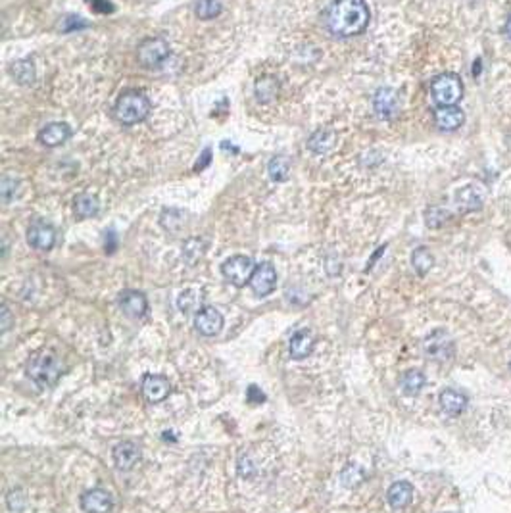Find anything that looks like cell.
Here are the masks:
<instances>
[{
	"mask_svg": "<svg viewBox=\"0 0 511 513\" xmlns=\"http://www.w3.org/2000/svg\"><path fill=\"white\" fill-rule=\"evenodd\" d=\"M221 2L219 0H198L196 6H194V12L200 19H214L221 14Z\"/></svg>",
	"mask_w": 511,
	"mask_h": 513,
	"instance_id": "30",
	"label": "cell"
},
{
	"mask_svg": "<svg viewBox=\"0 0 511 513\" xmlns=\"http://www.w3.org/2000/svg\"><path fill=\"white\" fill-rule=\"evenodd\" d=\"M139 459H141V450L135 442H120L113 448V461H116V467L121 471H131Z\"/></svg>",
	"mask_w": 511,
	"mask_h": 513,
	"instance_id": "16",
	"label": "cell"
},
{
	"mask_svg": "<svg viewBox=\"0 0 511 513\" xmlns=\"http://www.w3.org/2000/svg\"><path fill=\"white\" fill-rule=\"evenodd\" d=\"M363 477H365V473L358 465H346V469L340 473V479L346 487H356L358 482L363 481Z\"/></svg>",
	"mask_w": 511,
	"mask_h": 513,
	"instance_id": "32",
	"label": "cell"
},
{
	"mask_svg": "<svg viewBox=\"0 0 511 513\" xmlns=\"http://www.w3.org/2000/svg\"><path fill=\"white\" fill-rule=\"evenodd\" d=\"M246 400L250 402V404H262V402L265 400V396H264V393H262V390L258 388V386L252 385L250 388H248Z\"/></svg>",
	"mask_w": 511,
	"mask_h": 513,
	"instance_id": "38",
	"label": "cell"
},
{
	"mask_svg": "<svg viewBox=\"0 0 511 513\" xmlns=\"http://www.w3.org/2000/svg\"><path fill=\"white\" fill-rule=\"evenodd\" d=\"M113 507L112 494L104 489L87 490L81 496V510L85 513H110Z\"/></svg>",
	"mask_w": 511,
	"mask_h": 513,
	"instance_id": "10",
	"label": "cell"
},
{
	"mask_svg": "<svg viewBox=\"0 0 511 513\" xmlns=\"http://www.w3.org/2000/svg\"><path fill=\"white\" fill-rule=\"evenodd\" d=\"M446 212L444 210H440V208H431L429 212H427V225L429 227H440L442 225V221L446 219Z\"/></svg>",
	"mask_w": 511,
	"mask_h": 513,
	"instance_id": "37",
	"label": "cell"
},
{
	"mask_svg": "<svg viewBox=\"0 0 511 513\" xmlns=\"http://www.w3.org/2000/svg\"><path fill=\"white\" fill-rule=\"evenodd\" d=\"M455 202L462 212H475L482 206V191H480L477 184H469V187H464L457 196H455Z\"/></svg>",
	"mask_w": 511,
	"mask_h": 513,
	"instance_id": "22",
	"label": "cell"
},
{
	"mask_svg": "<svg viewBox=\"0 0 511 513\" xmlns=\"http://www.w3.org/2000/svg\"><path fill=\"white\" fill-rule=\"evenodd\" d=\"M143 394L144 398L152 404H158V402H164L171 393V383H169L168 377L164 375H144L143 379Z\"/></svg>",
	"mask_w": 511,
	"mask_h": 513,
	"instance_id": "12",
	"label": "cell"
},
{
	"mask_svg": "<svg viewBox=\"0 0 511 513\" xmlns=\"http://www.w3.org/2000/svg\"><path fill=\"white\" fill-rule=\"evenodd\" d=\"M440 408L442 411L450 417H455L459 416V413H464L465 408H467V396L464 393H459V390H454V388H446V390H442L440 393Z\"/></svg>",
	"mask_w": 511,
	"mask_h": 513,
	"instance_id": "19",
	"label": "cell"
},
{
	"mask_svg": "<svg viewBox=\"0 0 511 513\" xmlns=\"http://www.w3.org/2000/svg\"><path fill=\"white\" fill-rule=\"evenodd\" d=\"M313 345H315V340H313L312 333H308V331H298V333H294L292 338H290L288 350H290V356H292L294 360H304V358H308V356L312 354Z\"/></svg>",
	"mask_w": 511,
	"mask_h": 513,
	"instance_id": "21",
	"label": "cell"
},
{
	"mask_svg": "<svg viewBox=\"0 0 511 513\" xmlns=\"http://www.w3.org/2000/svg\"><path fill=\"white\" fill-rule=\"evenodd\" d=\"M10 73L12 77L19 83V85H31L35 81V65L29 60H17L10 65Z\"/></svg>",
	"mask_w": 511,
	"mask_h": 513,
	"instance_id": "27",
	"label": "cell"
},
{
	"mask_svg": "<svg viewBox=\"0 0 511 513\" xmlns=\"http://www.w3.org/2000/svg\"><path fill=\"white\" fill-rule=\"evenodd\" d=\"M210 160H212V148H206L204 152H202V158H200L198 161H196V166H194V169H198V171H202V169L206 168L210 164Z\"/></svg>",
	"mask_w": 511,
	"mask_h": 513,
	"instance_id": "40",
	"label": "cell"
},
{
	"mask_svg": "<svg viewBox=\"0 0 511 513\" xmlns=\"http://www.w3.org/2000/svg\"><path fill=\"white\" fill-rule=\"evenodd\" d=\"M290 169H292V161L290 158L287 156H273L269 164H267V175L272 181L275 183H281V181H285L290 173Z\"/></svg>",
	"mask_w": 511,
	"mask_h": 513,
	"instance_id": "25",
	"label": "cell"
},
{
	"mask_svg": "<svg viewBox=\"0 0 511 513\" xmlns=\"http://www.w3.org/2000/svg\"><path fill=\"white\" fill-rule=\"evenodd\" d=\"M425 386V375L421 371H417V369H411V371H407L402 375L400 379V388H402V393L407 394V396H417V394L423 390Z\"/></svg>",
	"mask_w": 511,
	"mask_h": 513,
	"instance_id": "24",
	"label": "cell"
},
{
	"mask_svg": "<svg viewBox=\"0 0 511 513\" xmlns=\"http://www.w3.org/2000/svg\"><path fill=\"white\" fill-rule=\"evenodd\" d=\"M452 513H454V512H452Z\"/></svg>",
	"mask_w": 511,
	"mask_h": 513,
	"instance_id": "45",
	"label": "cell"
},
{
	"mask_svg": "<svg viewBox=\"0 0 511 513\" xmlns=\"http://www.w3.org/2000/svg\"><path fill=\"white\" fill-rule=\"evenodd\" d=\"M432 264H434V258L429 252V248L421 246V248L414 250V254H411V265H414V269L419 275H427V273L431 271Z\"/></svg>",
	"mask_w": 511,
	"mask_h": 513,
	"instance_id": "29",
	"label": "cell"
},
{
	"mask_svg": "<svg viewBox=\"0 0 511 513\" xmlns=\"http://www.w3.org/2000/svg\"><path fill=\"white\" fill-rule=\"evenodd\" d=\"M464 121V110H459L457 106H439L434 110V123L440 131H455L462 127Z\"/></svg>",
	"mask_w": 511,
	"mask_h": 513,
	"instance_id": "15",
	"label": "cell"
},
{
	"mask_svg": "<svg viewBox=\"0 0 511 513\" xmlns=\"http://www.w3.org/2000/svg\"><path fill=\"white\" fill-rule=\"evenodd\" d=\"M431 95L437 106H455L464 97V83L455 73H442L432 81Z\"/></svg>",
	"mask_w": 511,
	"mask_h": 513,
	"instance_id": "4",
	"label": "cell"
},
{
	"mask_svg": "<svg viewBox=\"0 0 511 513\" xmlns=\"http://www.w3.org/2000/svg\"><path fill=\"white\" fill-rule=\"evenodd\" d=\"M480 70H482V64H480V60H475V68H473V75L477 77V75H479Z\"/></svg>",
	"mask_w": 511,
	"mask_h": 513,
	"instance_id": "44",
	"label": "cell"
},
{
	"mask_svg": "<svg viewBox=\"0 0 511 513\" xmlns=\"http://www.w3.org/2000/svg\"><path fill=\"white\" fill-rule=\"evenodd\" d=\"M73 210H75V216L81 217V219H88V217H95L98 212H100V202L96 196L93 194H79L75 198V204H73Z\"/></svg>",
	"mask_w": 511,
	"mask_h": 513,
	"instance_id": "23",
	"label": "cell"
},
{
	"mask_svg": "<svg viewBox=\"0 0 511 513\" xmlns=\"http://www.w3.org/2000/svg\"><path fill=\"white\" fill-rule=\"evenodd\" d=\"M221 148H223V150H233V152H239V146L231 145V143H227V141H223V143H221Z\"/></svg>",
	"mask_w": 511,
	"mask_h": 513,
	"instance_id": "42",
	"label": "cell"
},
{
	"mask_svg": "<svg viewBox=\"0 0 511 513\" xmlns=\"http://www.w3.org/2000/svg\"><path fill=\"white\" fill-rule=\"evenodd\" d=\"M338 136L333 129H317L312 136L308 139V148L312 150L315 156H325L336 146Z\"/></svg>",
	"mask_w": 511,
	"mask_h": 513,
	"instance_id": "18",
	"label": "cell"
},
{
	"mask_svg": "<svg viewBox=\"0 0 511 513\" xmlns=\"http://www.w3.org/2000/svg\"><path fill=\"white\" fill-rule=\"evenodd\" d=\"M27 375L40 386L48 388L62 377V361L52 350H39L27 361Z\"/></svg>",
	"mask_w": 511,
	"mask_h": 513,
	"instance_id": "3",
	"label": "cell"
},
{
	"mask_svg": "<svg viewBox=\"0 0 511 513\" xmlns=\"http://www.w3.org/2000/svg\"><path fill=\"white\" fill-rule=\"evenodd\" d=\"M27 242L35 250H50L56 244V229L45 221H35L27 229Z\"/></svg>",
	"mask_w": 511,
	"mask_h": 513,
	"instance_id": "9",
	"label": "cell"
},
{
	"mask_svg": "<svg viewBox=\"0 0 511 513\" xmlns=\"http://www.w3.org/2000/svg\"><path fill=\"white\" fill-rule=\"evenodd\" d=\"M254 269V262H252V258L248 256H231L229 260H225L223 265H221L223 277L231 285H235V287H244V285H248Z\"/></svg>",
	"mask_w": 511,
	"mask_h": 513,
	"instance_id": "6",
	"label": "cell"
},
{
	"mask_svg": "<svg viewBox=\"0 0 511 513\" xmlns=\"http://www.w3.org/2000/svg\"><path fill=\"white\" fill-rule=\"evenodd\" d=\"M72 136V129L68 123L62 121H54V123H48L47 127H42L39 131V143L48 148H54V146L64 145L65 141Z\"/></svg>",
	"mask_w": 511,
	"mask_h": 513,
	"instance_id": "14",
	"label": "cell"
},
{
	"mask_svg": "<svg viewBox=\"0 0 511 513\" xmlns=\"http://www.w3.org/2000/svg\"><path fill=\"white\" fill-rule=\"evenodd\" d=\"M425 352L434 360H448L452 356V340L444 331H437L425 340Z\"/></svg>",
	"mask_w": 511,
	"mask_h": 513,
	"instance_id": "17",
	"label": "cell"
},
{
	"mask_svg": "<svg viewBox=\"0 0 511 513\" xmlns=\"http://www.w3.org/2000/svg\"><path fill=\"white\" fill-rule=\"evenodd\" d=\"M202 252H204V246H202L200 239H191V241L184 244L183 254L187 260H191V254H194V260H196V258L202 256Z\"/></svg>",
	"mask_w": 511,
	"mask_h": 513,
	"instance_id": "36",
	"label": "cell"
},
{
	"mask_svg": "<svg viewBox=\"0 0 511 513\" xmlns=\"http://www.w3.org/2000/svg\"><path fill=\"white\" fill-rule=\"evenodd\" d=\"M503 31H505V35H508V37L511 39V16L508 17V22H505V25H503Z\"/></svg>",
	"mask_w": 511,
	"mask_h": 513,
	"instance_id": "43",
	"label": "cell"
},
{
	"mask_svg": "<svg viewBox=\"0 0 511 513\" xmlns=\"http://www.w3.org/2000/svg\"><path fill=\"white\" fill-rule=\"evenodd\" d=\"M91 6H93L96 12H104V14L113 12L112 4H110V2H104V0H93V2H91Z\"/></svg>",
	"mask_w": 511,
	"mask_h": 513,
	"instance_id": "39",
	"label": "cell"
},
{
	"mask_svg": "<svg viewBox=\"0 0 511 513\" xmlns=\"http://www.w3.org/2000/svg\"><path fill=\"white\" fill-rule=\"evenodd\" d=\"M386 500H388L392 510H404L414 500V487L406 481L394 482L386 492Z\"/></svg>",
	"mask_w": 511,
	"mask_h": 513,
	"instance_id": "20",
	"label": "cell"
},
{
	"mask_svg": "<svg viewBox=\"0 0 511 513\" xmlns=\"http://www.w3.org/2000/svg\"><path fill=\"white\" fill-rule=\"evenodd\" d=\"M248 285H250V289H252L256 297H269L275 290V287H277V271H275V267L272 264H267V262L256 265Z\"/></svg>",
	"mask_w": 511,
	"mask_h": 513,
	"instance_id": "7",
	"label": "cell"
},
{
	"mask_svg": "<svg viewBox=\"0 0 511 513\" xmlns=\"http://www.w3.org/2000/svg\"><path fill=\"white\" fill-rule=\"evenodd\" d=\"M162 227L166 229V231H171L175 232L179 231V227L181 223L184 221V214L181 210H164L162 212Z\"/></svg>",
	"mask_w": 511,
	"mask_h": 513,
	"instance_id": "31",
	"label": "cell"
},
{
	"mask_svg": "<svg viewBox=\"0 0 511 513\" xmlns=\"http://www.w3.org/2000/svg\"><path fill=\"white\" fill-rule=\"evenodd\" d=\"M0 191H2V200L10 202L14 198V194L17 191V181L12 177H4L2 184H0Z\"/></svg>",
	"mask_w": 511,
	"mask_h": 513,
	"instance_id": "35",
	"label": "cell"
},
{
	"mask_svg": "<svg viewBox=\"0 0 511 513\" xmlns=\"http://www.w3.org/2000/svg\"><path fill=\"white\" fill-rule=\"evenodd\" d=\"M118 302H120L121 312L125 313L127 317H131V319H141L148 312V300L139 290H123Z\"/></svg>",
	"mask_w": 511,
	"mask_h": 513,
	"instance_id": "11",
	"label": "cell"
},
{
	"mask_svg": "<svg viewBox=\"0 0 511 513\" xmlns=\"http://www.w3.org/2000/svg\"><path fill=\"white\" fill-rule=\"evenodd\" d=\"M88 27V22L81 19L77 16H65L62 22H60V29L64 33H72V31H79V29H85Z\"/></svg>",
	"mask_w": 511,
	"mask_h": 513,
	"instance_id": "33",
	"label": "cell"
},
{
	"mask_svg": "<svg viewBox=\"0 0 511 513\" xmlns=\"http://www.w3.org/2000/svg\"><path fill=\"white\" fill-rule=\"evenodd\" d=\"M371 12L365 0H333L325 12V25L338 39L356 37L368 29Z\"/></svg>",
	"mask_w": 511,
	"mask_h": 513,
	"instance_id": "1",
	"label": "cell"
},
{
	"mask_svg": "<svg viewBox=\"0 0 511 513\" xmlns=\"http://www.w3.org/2000/svg\"><path fill=\"white\" fill-rule=\"evenodd\" d=\"M277 93H279V81L272 75H265L256 81V98L260 102H272L277 97Z\"/></svg>",
	"mask_w": 511,
	"mask_h": 513,
	"instance_id": "26",
	"label": "cell"
},
{
	"mask_svg": "<svg viewBox=\"0 0 511 513\" xmlns=\"http://www.w3.org/2000/svg\"><path fill=\"white\" fill-rule=\"evenodd\" d=\"M10 329V312H8V308H6V304L2 306V331L6 333V331Z\"/></svg>",
	"mask_w": 511,
	"mask_h": 513,
	"instance_id": "41",
	"label": "cell"
},
{
	"mask_svg": "<svg viewBox=\"0 0 511 513\" xmlns=\"http://www.w3.org/2000/svg\"><path fill=\"white\" fill-rule=\"evenodd\" d=\"M194 327L204 337H216L217 333L223 329V315L212 306H202L198 312L194 313Z\"/></svg>",
	"mask_w": 511,
	"mask_h": 513,
	"instance_id": "8",
	"label": "cell"
},
{
	"mask_svg": "<svg viewBox=\"0 0 511 513\" xmlns=\"http://www.w3.org/2000/svg\"><path fill=\"white\" fill-rule=\"evenodd\" d=\"M398 95H396L394 88H379L375 97H373V108H375L377 116L383 118V120H392L398 113Z\"/></svg>",
	"mask_w": 511,
	"mask_h": 513,
	"instance_id": "13",
	"label": "cell"
},
{
	"mask_svg": "<svg viewBox=\"0 0 511 513\" xmlns=\"http://www.w3.org/2000/svg\"><path fill=\"white\" fill-rule=\"evenodd\" d=\"M150 100L141 90H125L121 93L116 106H113V118L123 125H136L148 118L150 113Z\"/></svg>",
	"mask_w": 511,
	"mask_h": 513,
	"instance_id": "2",
	"label": "cell"
},
{
	"mask_svg": "<svg viewBox=\"0 0 511 513\" xmlns=\"http://www.w3.org/2000/svg\"><path fill=\"white\" fill-rule=\"evenodd\" d=\"M139 62L148 70H158L169 58L168 40L162 37H148L139 45Z\"/></svg>",
	"mask_w": 511,
	"mask_h": 513,
	"instance_id": "5",
	"label": "cell"
},
{
	"mask_svg": "<svg viewBox=\"0 0 511 513\" xmlns=\"http://www.w3.org/2000/svg\"><path fill=\"white\" fill-rule=\"evenodd\" d=\"M202 290L198 289H187L181 292V297L177 298V306H179V310L184 313L189 312H198L200 308H202Z\"/></svg>",
	"mask_w": 511,
	"mask_h": 513,
	"instance_id": "28",
	"label": "cell"
},
{
	"mask_svg": "<svg viewBox=\"0 0 511 513\" xmlns=\"http://www.w3.org/2000/svg\"><path fill=\"white\" fill-rule=\"evenodd\" d=\"M27 505V498L22 490H14L8 494V507L12 512H22Z\"/></svg>",
	"mask_w": 511,
	"mask_h": 513,
	"instance_id": "34",
	"label": "cell"
}]
</instances>
